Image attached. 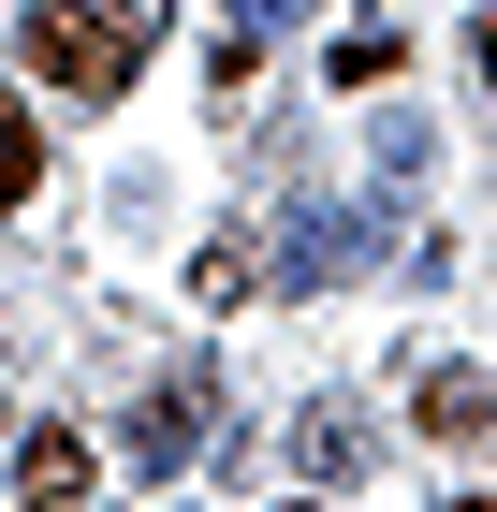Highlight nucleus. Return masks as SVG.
<instances>
[{
	"label": "nucleus",
	"mask_w": 497,
	"mask_h": 512,
	"mask_svg": "<svg viewBox=\"0 0 497 512\" xmlns=\"http://www.w3.org/2000/svg\"><path fill=\"white\" fill-rule=\"evenodd\" d=\"M88 483H103L88 425H30L15 439V512H88Z\"/></svg>",
	"instance_id": "f03ea898"
},
{
	"label": "nucleus",
	"mask_w": 497,
	"mask_h": 512,
	"mask_svg": "<svg viewBox=\"0 0 497 512\" xmlns=\"http://www.w3.org/2000/svg\"><path fill=\"white\" fill-rule=\"evenodd\" d=\"M468 59H483V88H497V0H483V30H468Z\"/></svg>",
	"instance_id": "9d476101"
},
{
	"label": "nucleus",
	"mask_w": 497,
	"mask_h": 512,
	"mask_svg": "<svg viewBox=\"0 0 497 512\" xmlns=\"http://www.w3.org/2000/svg\"><path fill=\"white\" fill-rule=\"evenodd\" d=\"M424 439H483V454H497V381H468V366H424Z\"/></svg>",
	"instance_id": "20e7f679"
},
{
	"label": "nucleus",
	"mask_w": 497,
	"mask_h": 512,
	"mask_svg": "<svg viewBox=\"0 0 497 512\" xmlns=\"http://www.w3.org/2000/svg\"><path fill=\"white\" fill-rule=\"evenodd\" d=\"M15 59L44 88H74V103H117V88L147 74V15L132 0H30L15 15Z\"/></svg>",
	"instance_id": "f257e3e1"
},
{
	"label": "nucleus",
	"mask_w": 497,
	"mask_h": 512,
	"mask_svg": "<svg viewBox=\"0 0 497 512\" xmlns=\"http://www.w3.org/2000/svg\"><path fill=\"white\" fill-rule=\"evenodd\" d=\"M30 176H44V132H30V103L0 88V205H30Z\"/></svg>",
	"instance_id": "0eeeda50"
},
{
	"label": "nucleus",
	"mask_w": 497,
	"mask_h": 512,
	"mask_svg": "<svg viewBox=\"0 0 497 512\" xmlns=\"http://www.w3.org/2000/svg\"><path fill=\"white\" fill-rule=\"evenodd\" d=\"M0 425H15V410H0Z\"/></svg>",
	"instance_id": "ddd939ff"
},
{
	"label": "nucleus",
	"mask_w": 497,
	"mask_h": 512,
	"mask_svg": "<svg viewBox=\"0 0 497 512\" xmlns=\"http://www.w3.org/2000/svg\"><path fill=\"white\" fill-rule=\"evenodd\" d=\"M395 74V30H381V15H366V30H337V88H381Z\"/></svg>",
	"instance_id": "6e6552de"
},
{
	"label": "nucleus",
	"mask_w": 497,
	"mask_h": 512,
	"mask_svg": "<svg viewBox=\"0 0 497 512\" xmlns=\"http://www.w3.org/2000/svg\"><path fill=\"white\" fill-rule=\"evenodd\" d=\"M191 439H205V366H191V381H161L147 410H132V469H176Z\"/></svg>",
	"instance_id": "7ed1b4c3"
},
{
	"label": "nucleus",
	"mask_w": 497,
	"mask_h": 512,
	"mask_svg": "<svg viewBox=\"0 0 497 512\" xmlns=\"http://www.w3.org/2000/svg\"><path fill=\"white\" fill-rule=\"evenodd\" d=\"M293 469L307 483H351L366 469V425H351V410H293Z\"/></svg>",
	"instance_id": "423d86ee"
},
{
	"label": "nucleus",
	"mask_w": 497,
	"mask_h": 512,
	"mask_svg": "<svg viewBox=\"0 0 497 512\" xmlns=\"http://www.w3.org/2000/svg\"><path fill=\"white\" fill-rule=\"evenodd\" d=\"M454 512H497V498H454Z\"/></svg>",
	"instance_id": "9b49d317"
},
{
	"label": "nucleus",
	"mask_w": 497,
	"mask_h": 512,
	"mask_svg": "<svg viewBox=\"0 0 497 512\" xmlns=\"http://www.w3.org/2000/svg\"><path fill=\"white\" fill-rule=\"evenodd\" d=\"M366 235H381V220H351V205H307V220H293V278L322 293V278H337V264H351Z\"/></svg>",
	"instance_id": "39448f33"
},
{
	"label": "nucleus",
	"mask_w": 497,
	"mask_h": 512,
	"mask_svg": "<svg viewBox=\"0 0 497 512\" xmlns=\"http://www.w3.org/2000/svg\"><path fill=\"white\" fill-rule=\"evenodd\" d=\"M191 293H205V308H234V293H249V235H205V264H191Z\"/></svg>",
	"instance_id": "1a4fd4ad"
},
{
	"label": "nucleus",
	"mask_w": 497,
	"mask_h": 512,
	"mask_svg": "<svg viewBox=\"0 0 497 512\" xmlns=\"http://www.w3.org/2000/svg\"><path fill=\"white\" fill-rule=\"evenodd\" d=\"M293 512H322V498H293Z\"/></svg>",
	"instance_id": "f8f14e48"
}]
</instances>
